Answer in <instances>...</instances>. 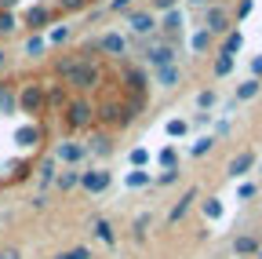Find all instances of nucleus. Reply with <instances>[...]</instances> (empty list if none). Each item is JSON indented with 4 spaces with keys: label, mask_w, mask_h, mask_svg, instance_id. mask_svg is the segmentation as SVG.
<instances>
[{
    "label": "nucleus",
    "mask_w": 262,
    "mask_h": 259,
    "mask_svg": "<svg viewBox=\"0 0 262 259\" xmlns=\"http://www.w3.org/2000/svg\"><path fill=\"white\" fill-rule=\"evenodd\" d=\"M211 41H215V37L201 26V29H196V33L189 37V51H193V55H208V51H211Z\"/></svg>",
    "instance_id": "obj_28"
},
{
    "label": "nucleus",
    "mask_w": 262,
    "mask_h": 259,
    "mask_svg": "<svg viewBox=\"0 0 262 259\" xmlns=\"http://www.w3.org/2000/svg\"><path fill=\"white\" fill-rule=\"evenodd\" d=\"M211 150H215V135H201V139H193L189 157H204V153H211Z\"/></svg>",
    "instance_id": "obj_32"
},
{
    "label": "nucleus",
    "mask_w": 262,
    "mask_h": 259,
    "mask_svg": "<svg viewBox=\"0 0 262 259\" xmlns=\"http://www.w3.org/2000/svg\"><path fill=\"white\" fill-rule=\"evenodd\" d=\"M189 4H193V8H204V4H211V0H189Z\"/></svg>",
    "instance_id": "obj_51"
},
{
    "label": "nucleus",
    "mask_w": 262,
    "mask_h": 259,
    "mask_svg": "<svg viewBox=\"0 0 262 259\" xmlns=\"http://www.w3.org/2000/svg\"><path fill=\"white\" fill-rule=\"evenodd\" d=\"M142 58H146V70H160V66H171V62H179V51H175L171 44H164L160 33H157V37H149Z\"/></svg>",
    "instance_id": "obj_2"
},
{
    "label": "nucleus",
    "mask_w": 262,
    "mask_h": 259,
    "mask_svg": "<svg viewBox=\"0 0 262 259\" xmlns=\"http://www.w3.org/2000/svg\"><path fill=\"white\" fill-rule=\"evenodd\" d=\"M127 29L135 37H153L157 33V15L149 8H139V11H127Z\"/></svg>",
    "instance_id": "obj_10"
},
{
    "label": "nucleus",
    "mask_w": 262,
    "mask_h": 259,
    "mask_svg": "<svg viewBox=\"0 0 262 259\" xmlns=\"http://www.w3.org/2000/svg\"><path fill=\"white\" fill-rule=\"evenodd\" d=\"M70 37H73V29H70V26H51V33H48L44 41H48V44H66Z\"/></svg>",
    "instance_id": "obj_38"
},
{
    "label": "nucleus",
    "mask_w": 262,
    "mask_h": 259,
    "mask_svg": "<svg viewBox=\"0 0 262 259\" xmlns=\"http://www.w3.org/2000/svg\"><path fill=\"white\" fill-rule=\"evenodd\" d=\"M211 117H215V113H208V110H201V113H196V117H193V124H196V128H208V124H211Z\"/></svg>",
    "instance_id": "obj_46"
},
{
    "label": "nucleus",
    "mask_w": 262,
    "mask_h": 259,
    "mask_svg": "<svg viewBox=\"0 0 262 259\" xmlns=\"http://www.w3.org/2000/svg\"><path fill=\"white\" fill-rule=\"evenodd\" d=\"M131 4H135V0H110V11H113V15H127Z\"/></svg>",
    "instance_id": "obj_44"
},
{
    "label": "nucleus",
    "mask_w": 262,
    "mask_h": 259,
    "mask_svg": "<svg viewBox=\"0 0 262 259\" xmlns=\"http://www.w3.org/2000/svg\"><path fill=\"white\" fill-rule=\"evenodd\" d=\"M18 29V18H15V11H0V37H11Z\"/></svg>",
    "instance_id": "obj_37"
},
{
    "label": "nucleus",
    "mask_w": 262,
    "mask_h": 259,
    "mask_svg": "<svg viewBox=\"0 0 262 259\" xmlns=\"http://www.w3.org/2000/svg\"><path fill=\"white\" fill-rule=\"evenodd\" d=\"M258 91H262V81L248 77V81H241V84H237V95H233V103H251V99H258Z\"/></svg>",
    "instance_id": "obj_24"
},
{
    "label": "nucleus",
    "mask_w": 262,
    "mask_h": 259,
    "mask_svg": "<svg viewBox=\"0 0 262 259\" xmlns=\"http://www.w3.org/2000/svg\"><path fill=\"white\" fill-rule=\"evenodd\" d=\"M120 84H124V91L149 95V70L135 66V62H124V66H120Z\"/></svg>",
    "instance_id": "obj_6"
},
{
    "label": "nucleus",
    "mask_w": 262,
    "mask_h": 259,
    "mask_svg": "<svg viewBox=\"0 0 262 259\" xmlns=\"http://www.w3.org/2000/svg\"><path fill=\"white\" fill-rule=\"evenodd\" d=\"M251 77H255V81H262V55H255V58H251Z\"/></svg>",
    "instance_id": "obj_47"
},
{
    "label": "nucleus",
    "mask_w": 262,
    "mask_h": 259,
    "mask_svg": "<svg viewBox=\"0 0 262 259\" xmlns=\"http://www.w3.org/2000/svg\"><path fill=\"white\" fill-rule=\"evenodd\" d=\"M255 193H258V183H241L237 186V201H251Z\"/></svg>",
    "instance_id": "obj_40"
},
{
    "label": "nucleus",
    "mask_w": 262,
    "mask_h": 259,
    "mask_svg": "<svg viewBox=\"0 0 262 259\" xmlns=\"http://www.w3.org/2000/svg\"><path fill=\"white\" fill-rule=\"evenodd\" d=\"M66 103H70V99H66V88L62 84H44V113L48 110H62Z\"/></svg>",
    "instance_id": "obj_20"
},
{
    "label": "nucleus",
    "mask_w": 262,
    "mask_h": 259,
    "mask_svg": "<svg viewBox=\"0 0 262 259\" xmlns=\"http://www.w3.org/2000/svg\"><path fill=\"white\" fill-rule=\"evenodd\" d=\"M153 84H157V88H179V84H182V70H179V62L153 70Z\"/></svg>",
    "instance_id": "obj_17"
},
{
    "label": "nucleus",
    "mask_w": 262,
    "mask_h": 259,
    "mask_svg": "<svg viewBox=\"0 0 262 259\" xmlns=\"http://www.w3.org/2000/svg\"><path fill=\"white\" fill-rule=\"evenodd\" d=\"M48 51V41H44V33H29L26 37V44H22V55H29V58H40Z\"/></svg>",
    "instance_id": "obj_29"
},
{
    "label": "nucleus",
    "mask_w": 262,
    "mask_h": 259,
    "mask_svg": "<svg viewBox=\"0 0 262 259\" xmlns=\"http://www.w3.org/2000/svg\"><path fill=\"white\" fill-rule=\"evenodd\" d=\"M251 259H262V245H258V252H255V255H251Z\"/></svg>",
    "instance_id": "obj_52"
},
{
    "label": "nucleus",
    "mask_w": 262,
    "mask_h": 259,
    "mask_svg": "<svg viewBox=\"0 0 262 259\" xmlns=\"http://www.w3.org/2000/svg\"><path fill=\"white\" fill-rule=\"evenodd\" d=\"M124 186L127 190H146V186H153V172L149 168H131L124 175Z\"/></svg>",
    "instance_id": "obj_23"
},
{
    "label": "nucleus",
    "mask_w": 262,
    "mask_h": 259,
    "mask_svg": "<svg viewBox=\"0 0 262 259\" xmlns=\"http://www.w3.org/2000/svg\"><path fill=\"white\" fill-rule=\"evenodd\" d=\"M84 146H88L91 157H110V153H113V139H110V132H95Z\"/></svg>",
    "instance_id": "obj_19"
},
{
    "label": "nucleus",
    "mask_w": 262,
    "mask_h": 259,
    "mask_svg": "<svg viewBox=\"0 0 262 259\" xmlns=\"http://www.w3.org/2000/svg\"><path fill=\"white\" fill-rule=\"evenodd\" d=\"M164 132H168L171 139H182V135L189 132V121H182V117H171L168 124H164Z\"/></svg>",
    "instance_id": "obj_34"
},
{
    "label": "nucleus",
    "mask_w": 262,
    "mask_h": 259,
    "mask_svg": "<svg viewBox=\"0 0 262 259\" xmlns=\"http://www.w3.org/2000/svg\"><path fill=\"white\" fill-rule=\"evenodd\" d=\"M255 168H258V172H262V165H255Z\"/></svg>",
    "instance_id": "obj_54"
},
{
    "label": "nucleus",
    "mask_w": 262,
    "mask_h": 259,
    "mask_svg": "<svg viewBox=\"0 0 262 259\" xmlns=\"http://www.w3.org/2000/svg\"><path fill=\"white\" fill-rule=\"evenodd\" d=\"M0 70H4V51H0Z\"/></svg>",
    "instance_id": "obj_53"
},
{
    "label": "nucleus",
    "mask_w": 262,
    "mask_h": 259,
    "mask_svg": "<svg viewBox=\"0 0 262 259\" xmlns=\"http://www.w3.org/2000/svg\"><path fill=\"white\" fill-rule=\"evenodd\" d=\"M237 259H244V255H237Z\"/></svg>",
    "instance_id": "obj_55"
},
{
    "label": "nucleus",
    "mask_w": 262,
    "mask_h": 259,
    "mask_svg": "<svg viewBox=\"0 0 262 259\" xmlns=\"http://www.w3.org/2000/svg\"><path fill=\"white\" fill-rule=\"evenodd\" d=\"M241 48H244V33H241L237 26L229 29V33H222V48H219V55H237Z\"/></svg>",
    "instance_id": "obj_25"
},
{
    "label": "nucleus",
    "mask_w": 262,
    "mask_h": 259,
    "mask_svg": "<svg viewBox=\"0 0 262 259\" xmlns=\"http://www.w3.org/2000/svg\"><path fill=\"white\" fill-rule=\"evenodd\" d=\"M157 26H160L164 37H182V29H186V11H182V8L164 11V15L157 18Z\"/></svg>",
    "instance_id": "obj_14"
},
{
    "label": "nucleus",
    "mask_w": 262,
    "mask_h": 259,
    "mask_svg": "<svg viewBox=\"0 0 262 259\" xmlns=\"http://www.w3.org/2000/svg\"><path fill=\"white\" fill-rule=\"evenodd\" d=\"M204 29L211 37H219V33H229L233 29V15H229V8L226 4H204Z\"/></svg>",
    "instance_id": "obj_5"
},
{
    "label": "nucleus",
    "mask_w": 262,
    "mask_h": 259,
    "mask_svg": "<svg viewBox=\"0 0 262 259\" xmlns=\"http://www.w3.org/2000/svg\"><path fill=\"white\" fill-rule=\"evenodd\" d=\"M110 186H113V172H110V168H91V172H80V190H88L91 197L106 193Z\"/></svg>",
    "instance_id": "obj_9"
},
{
    "label": "nucleus",
    "mask_w": 262,
    "mask_h": 259,
    "mask_svg": "<svg viewBox=\"0 0 262 259\" xmlns=\"http://www.w3.org/2000/svg\"><path fill=\"white\" fill-rule=\"evenodd\" d=\"M91 234H95V241H102L106 248H113V245H117L113 223H110V219H102V215H95V219H91Z\"/></svg>",
    "instance_id": "obj_18"
},
{
    "label": "nucleus",
    "mask_w": 262,
    "mask_h": 259,
    "mask_svg": "<svg viewBox=\"0 0 262 259\" xmlns=\"http://www.w3.org/2000/svg\"><path fill=\"white\" fill-rule=\"evenodd\" d=\"M55 186H58L62 193L77 190V186H80V168H62V172L55 175Z\"/></svg>",
    "instance_id": "obj_26"
},
{
    "label": "nucleus",
    "mask_w": 262,
    "mask_h": 259,
    "mask_svg": "<svg viewBox=\"0 0 262 259\" xmlns=\"http://www.w3.org/2000/svg\"><path fill=\"white\" fill-rule=\"evenodd\" d=\"M182 179V168H160V175H153L157 186H175Z\"/></svg>",
    "instance_id": "obj_33"
},
{
    "label": "nucleus",
    "mask_w": 262,
    "mask_h": 259,
    "mask_svg": "<svg viewBox=\"0 0 262 259\" xmlns=\"http://www.w3.org/2000/svg\"><path fill=\"white\" fill-rule=\"evenodd\" d=\"M55 175H58V161H55V157H44V161H37V165H33V179H37L40 190L55 186Z\"/></svg>",
    "instance_id": "obj_15"
},
{
    "label": "nucleus",
    "mask_w": 262,
    "mask_h": 259,
    "mask_svg": "<svg viewBox=\"0 0 262 259\" xmlns=\"http://www.w3.org/2000/svg\"><path fill=\"white\" fill-rule=\"evenodd\" d=\"M95 51H102L110 58H124L127 55V37L124 33H102V37L95 41Z\"/></svg>",
    "instance_id": "obj_13"
},
{
    "label": "nucleus",
    "mask_w": 262,
    "mask_h": 259,
    "mask_svg": "<svg viewBox=\"0 0 262 259\" xmlns=\"http://www.w3.org/2000/svg\"><path fill=\"white\" fill-rule=\"evenodd\" d=\"M237 70V55H219L215 51V62H211V73L222 81V77H229V73H233Z\"/></svg>",
    "instance_id": "obj_27"
},
{
    "label": "nucleus",
    "mask_w": 262,
    "mask_h": 259,
    "mask_svg": "<svg viewBox=\"0 0 262 259\" xmlns=\"http://www.w3.org/2000/svg\"><path fill=\"white\" fill-rule=\"evenodd\" d=\"M62 81L73 91H91V88H98V81H102V70L95 66V58H80L77 55V62L62 73Z\"/></svg>",
    "instance_id": "obj_1"
},
{
    "label": "nucleus",
    "mask_w": 262,
    "mask_h": 259,
    "mask_svg": "<svg viewBox=\"0 0 262 259\" xmlns=\"http://www.w3.org/2000/svg\"><path fill=\"white\" fill-rule=\"evenodd\" d=\"M193 201H196V186H189V190L182 193V197H179V201L168 208V226H179V223L186 219V212L193 208Z\"/></svg>",
    "instance_id": "obj_16"
},
{
    "label": "nucleus",
    "mask_w": 262,
    "mask_h": 259,
    "mask_svg": "<svg viewBox=\"0 0 262 259\" xmlns=\"http://www.w3.org/2000/svg\"><path fill=\"white\" fill-rule=\"evenodd\" d=\"M18 8V0H0V11H15Z\"/></svg>",
    "instance_id": "obj_50"
},
{
    "label": "nucleus",
    "mask_w": 262,
    "mask_h": 259,
    "mask_svg": "<svg viewBox=\"0 0 262 259\" xmlns=\"http://www.w3.org/2000/svg\"><path fill=\"white\" fill-rule=\"evenodd\" d=\"M255 165H258V153H255V150H241V153H233V157H229L226 175L233 179V183H241V179H248V175L255 172Z\"/></svg>",
    "instance_id": "obj_8"
},
{
    "label": "nucleus",
    "mask_w": 262,
    "mask_h": 259,
    "mask_svg": "<svg viewBox=\"0 0 262 259\" xmlns=\"http://www.w3.org/2000/svg\"><path fill=\"white\" fill-rule=\"evenodd\" d=\"M18 113V91L11 84H0V117H11Z\"/></svg>",
    "instance_id": "obj_22"
},
{
    "label": "nucleus",
    "mask_w": 262,
    "mask_h": 259,
    "mask_svg": "<svg viewBox=\"0 0 262 259\" xmlns=\"http://www.w3.org/2000/svg\"><path fill=\"white\" fill-rule=\"evenodd\" d=\"M201 212H204V219H208V223H219L226 208H222V201H219V197H208V201H201Z\"/></svg>",
    "instance_id": "obj_31"
},
{
    "label": "nucleus",
    "mask_w": 262,
    "mask_h": 259,
    "mask_svg": "<svg viewBox=\"0 0 262 259\" xmlns=\"http://www.w3.org/2000/svg\"><path fill=\"white\" fill-rule=\"evenodd\" d=\"M146 226H149V212H142V215L135 219V241H142V237H146Z\"/></svg>",
    "instance_id": "obj_43"
},
{
    "label": "nucleus",
    "mask_w": 262,
    "mask_h": 259,
    "mask_svg": "<svg viewBox=\"0 0 262 259\" xmlns=\"http://www.w3.org/2000/svg\"><path fill=\"white\" fill-rule=\"evenodd\" d=\"M251 11H255V0H241V4H237V22H244Z\"/></svg>",
    "instance_id": "obj_45"
},
{
    "label": "nucleus",
    "mask_w": 262,
    "mask_h": 259,
    "mask_svg": "<svg viewBox=\"0 0 262 259\" xmlns=\"http://www.w3.org/2000/svg\"><path fill=\"white\" fill-rule=\"evenodd\" d=\"M18 113L37 121L44 113V84H22L18 88Z\"/></svg>",
    "instance_id": "obj_3"
},
{
    "label": "nucleus",
    "mask_w": 262,
    "mask_h": 259,
    "mask_svg": "<svg viewBox=\"0 0 262 259\" xmlns=\"http://www.w3.org/2000/svg\"><path fill=\"white\" fill-rule=\"evenodd\" d=\"M55 259H95V255H91V248H88V245H77V248H66V252H58Z\"/></svg>",
    "instance_id": "obj_39"
},
{
    "label": "nucleus",
    "mask_w": 262,
    "mask_h": 259,
    "mask_svg": "<svg viewBox=\"0 0 262 259\" xmlns=\"http://www.w3.org/2000/svg\"><path fill=\"white\" fill-rule=\"evenodd\" d=\"M157 165H160V168H179V146L168 143V146L157 153Z\"/></svg>",
    "instance_id": "obj_30"
},
{
    "label": "nucleus",
    "mask_w": 262,
    "mask_h": 259,
    "mask_svg": "<svg viewBox=\"0 0 262 259\" xmlns=\"http://www.w3.org/2000/svg\"><path fill=\"white\" fill-rule=\"evenodd\" d=\"M62 168H80V161L88 157V146L80 143V139H62L58 146H55V153H51Z\"/></svg>",
    "instance_id": "obj_7"
},
{
    "label": "nucleus",
    "mask_w": 262,
    "mask_h": 259,
    "mask_svg": "<svg viewBox=\"0 0 262 259\" xmlns=\"http://www.w3.org/2000/svg\"><path fill=\"white\" fill-rule=\"evenodd\" d=\"M15 143H18V150H33V153H37L40 143H44V128H40L37 121H29V124L15 128Z\"/></svg>",
    "instance_id": "obj_12"
},
{
    "label": "nucleus",
    "mask_w": 262,
    "mask_h": 259,
    "mask_svg": "<svg viewBox=\"0 0 262 259\" xmlns=\"http://www.w3.org/2000/svg\"><path fill=\"white\" fill-rule=\"evenodd\" d=\"M51 18H55V11H51L48 4H33V8L22 15V26L29 29V33H44V29L51 26Z\"/></svg>",
    "instance_id": "obj_11"
},
{
    "label": "nucleus",
    "mask_w": 262,
    "mask_h": 259,
    "mask_svg": "<svg viewBox=\"0 0 262 259\" xmlns=\"http://www.w3.org/2000/svg\"><path fill=\"white\" fill-rule=\"evenodd\" d=\"M258 245H262V237H255V234H237V237H233V255L251 259V255L258 252Z\"/></svg>",
    "instance_id": "obj_21"
},
{
    "label": "nucleus",
    "mask_w": 262,
    "mask_h": 259,
    "mask_svg": "<svg viewBox=\"0 0 262 259\" xmlns=\"http://www.w3.org/2000/svg\"><path fill=\"white\" fill-rule=\"evenodd\" d=\"M0 259H22V252H18V248H11V245H8V248H0Z\"/></svg>",
    "instance_id": "obj_48"
},
{
    "label": "nucleus",
    "mask_w": 262,
    "mask_h": 259,
    "mask_svg": "<svg viewBox=\"0 0 262 259\" xmlns=\"http://www.w3.org/2000/svg\"><path fill=\"white\" fill-rule=\"evenodd\" d=\"M127 165H131V168H146V165H149V150H146V146H135V150L127 153Z\"/></svg>",
    "instance_id": "obj_36"
},
{
    "label": "nucleus",
    "mask_w": 262,
    "mask_h": 259,
    "mask_svg": "<svg viewBox=\"0 0 262 259\" xmlns=\"http://www.w3.org/2000/svg\"><path fill=\"white\" fill-rule=\"evenodd\" d=\"M62 110H66V128H73V132L95 124V106H91L88 99H70Z\"/></svg>",
    "instance_id": "obj_4"
},
{
    "label": "nucleus",
    "mask_w": 262,
    "mask_h": 259,
    "mask_svg": "<svg viewBox=\"0 0 262 259\" xmlns=\"http://www.w3.org/2000/svg\"><path fill=\"white\" fill-rule=\"evenodd\" d=\"M215 135H229V121H219L215 124Z\"/></svg>",
    "instance_id": "obj_49"
},
{
    "label": "nucleus",
    "mask_w": 262,
    "mask_h": 259,
    "mask_svg": "<svg viewBox=\"0 0 262 259\" xmlns=\"http://www.w3.org/2000/svg\"><path fill=\"white\" fill-rule=\"evenodd\" d=\"M171 8H179V0H149V11L153 15H164V11H171Z\"/></svg>",
    "instance_id": "obj_41"
},
{
    "label": "nucleus",
    "mask_w": 262,
    "mask_h": 259,
    "mask_svg": "<svg viewBox=\"0 0 262 259\" xmlns=\"http://www.w3.org/2000/svg\"><path fill=\"white\" fill-rule=\"evenodd\" d=\"M215 103H219V95L211 91V88H204V91H196V110H215Z\"/></svg>",
    "instance_id": "obj_35"
},
{
    "label": "nucleus",
    "mask_w": 262,
    "mask_h": 259,
    "mask_svg": "<svg viewBox=\"0 0 262 259\" xmlns=\"http://www.w3.org/2000/svg\"><path fill=\"white\" fill-rule=\"evenodd\" d=\"M91 0H58V11H84Z\"/></svg>",
    "instance_id": "obj_42"
}]
</instances>
